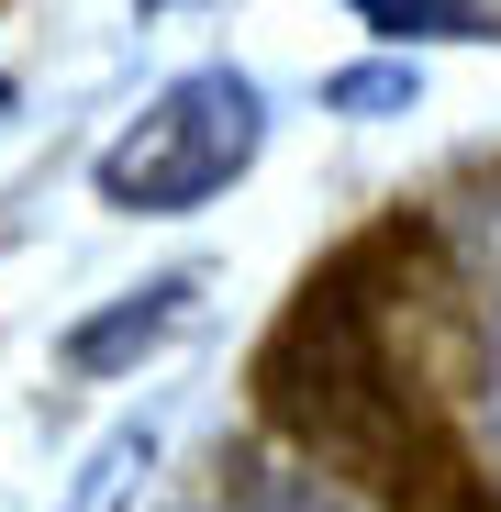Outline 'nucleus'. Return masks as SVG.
I'll list each match as a JSON object with an SVG mask.
<instances>
[{
    "instance_id": "nucleus-1",
    "label": "nucleus",
    "mask_w": 501,
    "mask_h": 512,
    "mask_svg": "<svg viewBox=\"0 0 501 512\" xmlns=\"http://www.w3.org/2000/svg\"><path fill=\"white\" fill-rule=\"evenodd\" d=\"M257 401L290 446L368 479L390 512H501L468 435L412 390V368L390 346V312L368 290V256H334L279 312V334L257 346Z\"/></svg>"
},
{
    "instance_id": "nucleus-2",
    "label": "nucleus",
    "mask_w": 501,
    "mask_h": 512,
    "mask_svg": "<svg viewBox=\"0 0 501 512\" xmlns=\"http://www.w3.org/2000/svg\"><path fill=\"white\" fill-rule=\"evenodd\" d=\"M257 156H268V90L245 67H190L101 145L90 190L112 212H134V223H179V212L223 201Z\"/></svg>"
},
{
    "instance_id": "nucleus-3",
    "label": "nucleus",
    "mask_w": 501,
    "mask_h": 512,
    "mask_svg": "<svg viewBox=\"0 0 501 512\" xmlns=\"http://www.w3.org/2000/svg\"><path fill=\"white\" fill-rule=\"evenodd\" d=\"M190 301H201V268H156V279H134L123 301H101V312L67 323V368H78V379H134L167 334L190 323Z\"/></svg>"
},
{
    "instance_id": "nucleus-4",
    "label": "nucleus",
    "mask_w": 501,
    "mask_h": 512,
    "mask_svg": "<svg viewBox=\"0 0 501 512\" xmlns=\"http://www.w3.org/2000/svg\"><path fill=\"white\" fill-rule=\"evenodd\" d=\"M145 468H156V423L134 412V423H112V435L78 457V479H67V501H56V512H134Z\"/></svg>"
},
{
    "instance_id": "nucleus-5",
    "label": "nucleus",
    "mask_w": 501,
    "mask_h": 512,
    "mask_svg": "<svg viewBox=\"0 0 501 512\" xmlns=\"http://www.w3.org/2000/svg\"><path fill=\"white\" fill-rule=\"evenodd\" d=\"M346 12L379 45H479V34H501L490 0H346Z\"/></svg>"
},
{
    "instance_id": "nucleus-6",
    "label": "nucleus",
    "mask_w": 501,
    "mask_h": 512,
    "mask_svg": "<svg viewBox=\"0 0 501 512\" xmlns=\"http://www.w3.org/2000/svg\"><path fill=\"white\" fill-rule=\"evenodd\" d=\"M412 101H424V78H412L401 45L368 56V67H334V78H323V112H346V123H390V112H412Z\"/></svg>"
},
{
    "instance_id": "nucleus-7",
    "label": "nucleus",
    "mask_w": 501,
    "mask_h": 512,
    "mask_svg": "<svg viewBox=\"0 0 501 512\" xmlns=\"http://www.w3.org/2000/svg\"><path fill=\"white\" fill-rule=\"evenodd\" d=\"M490 435H501V268H490Z\"/></svg>"
},
{
    "instance_id": "nucleus-8",
    "label": "nucleus",
    "mask_w": 501,
    "mask_h": 512,
    "mask_svg": "<svg viewBox=\"0 0 501 512\" xmlns=\"http://www.w3.org/2000/svg\"><path fill=\"white\" fill-rule=\"evenodd\" d=\"M12 101H23V90H12V78H0V112H12Z\"/></svg>"
},
{
    "instance_id": "nucleus-9",
    "label": "nucleus",
    "mask_w": 501,
    "mask_h": 512,
    "mask_svg": "<svg viewBox=\"0 0 501 512\" xmlns=\"http://www.w3.org/2000/svg\"><path fill=\"white\" fill-rule=\"evenodd\" d=\"M145 12H167V0H145Z\"/></svg>"
},
{
    "instance_id": "nucleus-10",
    "label": "nucleus",
    "mask_w": 501,
    "mask_h": 512,
    "mask_svg": "<svg viewBox=\"0 0 501 512\" xmlns=\"http://www.w3.org/2000/svg\"><path fill=\"white\" fill-rule=\"evenodd\" d=\"M212 512H223V501H212Z\"/></svg>"
}]
</instances>
